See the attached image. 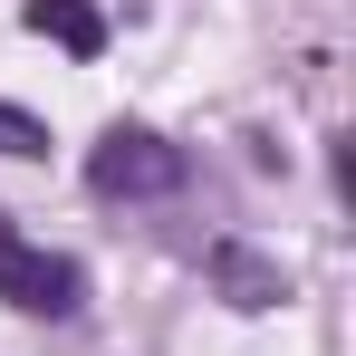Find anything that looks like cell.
I'll return each instance as SVG.
<instances>
[{"label":"cell","mask_w":356,"mask_h":356,"mask_svg":"<svg viewBox=\"0 0 356 356\" xmlns=\"http://www.w3.org/2000/svg\"><path fill=\"white\" fill-rule=\"evenodd\" d=\"M87 183H97L106 202H154V193L183 183V145H164L154 125H106L97 154H87Z\"/></svg>","instance_id":"7a4b0ae2"},{"label":"cell","mask_w":356,"mask_h":356,"mask_svg":"<svg viewBox=\"0 0 356 356\" xmlns=\"http://www.w3.org/2000/svg\"><path fill=\"white\" fill-rule=\"evenodd\" d=\"M212 289L232 298V308H280L289 280H280V260H260L250 241H212Z\"/></svg>","instance_id":"3957f363"},{"label":"cell","mask_w":356,"mask_h":356,"mask_svg":"<svg viewBox=\"0 0 356 356\" xmlns=\"http://www.w3.org/2000/svg\"><path fill=\"white\" fill-rule=\"evenodd\" d=\"M0 154L39 164V154H49V125H39V116H19V106H0Z\"/></svg>","instance_id":"5b68a950"},{"label":"cell","mask_w":356,"mask_h":356,"mask_svg":"<svg viewBox=\"0 0 356 356\" xmlns=\"http://www.w3.org/2000/svg\"><path fill=\"white\" fill-rule=\"evenodd\" d=\"M0 298L29 308V318H77V308H87V270H77L67 250H49V241H29L0 212Z\"/></svg>","instance_id":"6da1fadb"},{"label":"cell","mask_w":356,"mask_h":356,"mask_svg":"<svg viewBox=\"0 0 356 356\" xmlns=\"http://www.w3.org/2000/svg\"><path fill=\"white\" fill-rule=\"evenodd\" d=\"M19 19H29L39 39H58L67 58H106V10H97V0H29Z\"/></svg>","instance_id":"277c9868"}]
</instances>
